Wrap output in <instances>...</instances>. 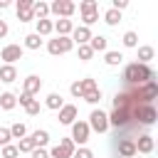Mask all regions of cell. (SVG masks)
<instances>
[{
  "label": "cell",
  "instance_id": "1",
  "mask_svg": "<svg viewBox=\"0 0 158 158\" xmlns=\"http://www.w3.org/2000/svg\"><path fill=\"white\" fill-rule=\"evenodd\" d=\"M123 81H126L128 86H141V84H146V81H153V72H151L148 64L133 62V64H128V67L123 69Z\"/></svg>",
  "mask_w": 158,
  "mask_h": 158
},
{
  "label": "cell",
  "instance_id": "2",
  "mask_svg": "<svg viewBox=\"0 0 158 158\" xmlns=\"http://www.w3.org/2000/svg\"><path fill=\"white\" fill-rule=\"evenodd\" d=\"M133 101H138V104H151L156 96H158V84L156 81H146V84H141V86H128V91H126Z\"/></svg>",
  "mask_w": 158,
  "mask_h": 158
},
{
  "label": "cell",
  "instance_id": "3",
  "mask_svg": "<svg viewBox=\"0 0 158 158\" xmlns=\"http://www.w3.org/2000/svg\"><path fill=\"white\" fill-rule=\"evenodd\" d=\"M74 10H77V5H74L72 0H54V2L49 5V12L59 15V20H69V17L74 15Z\"/></svg>",
  "mask_w": 158,
  "mask_h": 158
},
{
  "label": "cell",
  "instance_id": "4",
  "mask_svg": "<svg viewBox=\"0 0 158 158\" xmlns=\"http://www.w3.org/2000/svg\"><path fill=\"white\" fill-rule=\"evenodd\" d=\"M72 47H74V42L69 37H54V40L47 42V52L49 54H67Z\"/></svg>",
  "mask_w": 158,
  "mask_h": 158
},
{
  "label": "cell",
  "instance_id": "5",
  "mask_svg": "<svg viewBox=\"0 0 158 158\" xmlns=\"http://www.w3.org/2000/svg\"><path fill=\"white\" fill-rule=\"evenodd\" d=\"M89 128H94L96 133H104L109 128V116L101 111V109H94L91 116H89Z\"/></svg>",
  "mask_w": 158,
  "mask_h": 158
},
{
  "label": "cell",
  "instance_id": "6",
  "mask_svg": "<svg viewBox=\"0 0 158 158\" xmlns=\"http://www.w3.org/2000/svg\"><path fill=\"white\" fill-rule=\"evenodd\" d=\"M72 156H74V141L72 138H62L49 153V158H72Z\"/></svg>",
  "mask_w": 158,
  "mask_h": 158
},
{
  "label": "cell",
  "instance_id": "7",
  "mask_svg": "<svg viewBox=\"0 0 158 158\" xmlns=\"http://www.w3.org/2000/svg\"><path fill=\"white\" fill-rule=\"evenodd\" d=\"M89 123L86 121H74L72 123V141L74 143H86L89 141Z\"/></svg>",
  "mask_w": 158,
  "mask_h": 158
},
{
  "label": "cell",
  "instance_id": "8",
  "mask_svg": "<svg viewBox=\"0 0 158 158\" xmlns=\"http://www.w3.org/2000/svg\"><path fill=\"white\" fill-rule=\"evenodd\" d=\"M131 123V118H128V109H114L111 111V116H109V126H114V128H126Z\"/></svg>",
  "mask_w": 158,
  "mask_h": 158
},
{
  "label": "cell",
  "instance_id": "9",
  "mask_svg": "<svg viewBox=\"0 0 158 158\" xmlns=\"http://www.w3.org/2000/svg\"><path fill=\"white\" fill-rule=\"evenodd\" d=\"M0 59H5V64H12L17 59H22V47L20 44H5L0 52Z\"/></svg>",
  "mask_w": 158,
  "mask_h": 158
},
{
  "label": "cell",
  "instance_id": "10",
  "mask_svg": "<svg viewBox=\"0 0 158 158\" xmlns=\"http://www.w3.org/2000/svg\"><path fill=\"white\" fill-rule=\"evenodd\" d=\"M74 118H77V106H74V104H64V106L59 109V123L72 126Z\"/></svg>",
  "mask_w": 158,
  "mask_h": 158
},
{
  "label": "cell",
  "instance_id": "11",
  "mask_svg": "<svg viewBox=\"0 0 158 158\" xmlns=\"http://www.w3.org/2000/svg\"><path fill=\"white\" fill-rule=\"evenodd\" d=\"M116 148H118V156H121V158H133V156H136V143H133L131 138H121V141L116 143Z\"/></svg>",
  "mask_w": 158,
  "mask_h": 158
},
{
  "label": "cell",
  "instance_id": "12",
  "mask_svg": "<svg viewBox=\"0 0 158 158\" xmlns=\"http://www.w3.org/2000/svg\"><path fill=\"white\" fill-rule=\"evenodd\" d=\"M69 40H72V42H77V44H86V42L91 40V30H89V27H84V25H81V27H74Z\"/></svg>",
  "mask_w": 158,
  "mask_h": 158
},
{
  "label": "cell",
  "instance_id": "13",
  "mask_svg": "<svg viewBox=\"0 0 158 158\" xmlns=\"http://www.w3.org/2000/svg\"><path fill=\"white\" fill-rule=\"evenodd\" d=\"M40 89H42V79H40V77H35V74H30V77L25 79V94L35 96Z\"/></svg>",
  "mask_w": 158,
  "mask_h": 158
},
{
  "label": "cell",
  "instance_id": "14",
  "mask_svg": "<svg viewBox=\"0 0 158 158\" xmlns=\"http://www.w3.org/2000/svg\"><path fill=\"white\" fill-rule=\"evenodd\" d=\"M133 143H136V151L138 153H151L153 151V136H148V133L138 136V141H133Z\"/></svg>",
  "mask_w": 158,
  "mask_h": 158
},
{
  "label": "cell",
  "instance_id": "15",
  "mask_svg": "<svg viewBox=\"0 0 158 158\" xmlns=\"http://www.w3.org/2000/svg\"><path fill=\"white\" fill-rule=\"evenodd\" d=\"M54 30H57V37H69L72 30H74V25H72V20H57Z\"/></svg>",
  "mask_w": 158,
  "mask_h": 158
},
{
  "label": "cell",
  "instance_id": "16",
  "mask_svg": "<svg viewBox=\"0 0 158 158\" xmlns=\"http://www.w3.org/2000/svg\"><path fill=\"white\" fill-rule=\"evenodd\" d=\"M89 47H91V52H106V47H109V40L104 37V35H91V40H89Z\"/></svg>",
  "mask_w": 158,
  "mask_h": 158
},
{
  "label": "cell",
  "instance_id": "17",
  "mask_svg": "<svg viewBox=\"0 0 158 158\" xmlns=\"http://www.w3.org/2000/svg\"><path fill=\"white\" fill-rule=\"evenodd\" d=\"M15 79H17V69H15L12 64H2V67H0V81L10 84V81H15Z\"/></svg>",
  "mask_w": 158,
  "mask_h": 158
},
{
  "label": "cell",
  "instance_id": "18",
  "mask_svg": "<svg viewBox=\"0 0 158 158\" xmlns=\"http://www.w3.org/2000/svg\"><path fill=\"white\" fill-rule=\"evenodd\" d=\"M17 106V96L15 94H10V91H5V94H0V109H15Z\"/></svg>",
  "mask_w": 158,
  "mask_h": 158
},
{
  "label": "cell",
  "instance_id": "19",
  "mask_svg": "<svg viewBox=\"0 0 158 158\" xmlns=\"http://www.w3.org/2000/svg\"><path fill=\"white\" fill-rule=\"evenodd\" d=\"M32 15H35L37 20H47V15H49V5H47V2H35V5H32Z\"/></svg>",
  "mask_w": 158,
  "mask_h": 158
},
{
  "label": "cell",
  "instance_id": "20",
  "mask_svg": "<svg viewBox=\"0 0 158 158\" xmlns=\"http://www.w3.org/2000/svg\"><path fill=\"white\" fill-rule=\"evenodd\" d=\"M30 138H32L35 148H37V146L42 148V146H47V141H49V133H47V131H42V128H37V131H35V133H32Z\"/></svg>",
  "mask_w": 158,
  "mask_h": 158
},
{
  "label": "cell",
  "instance_id": "21",
  "mask_svg": "<svg viewBox=\"0 0 158 158\" xmlns=\"http://www.w3.org/2000/svg\"><path fill=\"white\" fill-rule=\"evenodd\" d=\"M52 30H54V22H52V20H37V35H40V37L49 35Z\"/></svg>",
  "mask_w": 158,
  "mask_h": 158
},
{
  "label": "cell",
  "instance_id": "22",
  "mask_svg": "<svg viewBox=\"0 0 158 158\" xmlns=\"http://www.w3.org/2000/svg\"><path fill=\"white\" fill-rule=\"evenodd\" d=\"M25 47H27V49H40V47H42V37H40L37 32L27 35V37H25Z\"/></svg>",
  "mask_w": 158,
  "mask_h": 158
},
{
  "label": "cell",
  "instance_id": "23",
  "mask_svg": "<svg viewBox=\"0 0 158 158\" xmlns=\"http://www.w3.org/2000/svg\"><path fill=\"white\" fill-rule=\"evenodd\" d=\"M128 104H131V96L126 91H121V94L114 96V109H128Z\"/></svg>",
  "mask_w": 158,
  "mask_h": 158
},
{
  "label": "cell",
  "instance_id": "24",
  "mask_svg": "<svg viewBox=\"0 0 158 158\" xmlns=\"http://www.w3.org/2000/svg\"><path fill=\"white\" fill-rule=\"evenodd\" d=\"M104 22H106V25H118V22H121V12L114 10V7L106 10V12H104Z\"/></svg>",
  "mask_w": 158,
  "mask_h": 158
},
{
  "label": "cell",
  "instance_id": "25",
  "mask_svg": "<svg viewBox=\"0 0 158 158\" xmlns=\"http://www.w3.org/2000/svg\"><path fill=\"white\" fill-rule=\"evenodd\" d=\"M62 106H64V101H62V96H59L57 91L47 96V109H54V111H57V109H62Z\"/></svg>",
  "mask_w": 158,
  "mask_h": 158
},
{
  "label": "cell",
  "instance_id": "26",
  "mask_svg": "<svg viewBox=\"0 0 158 158\" xmlns=\"http://www.w3.org/2000/svg\"><path fill=\"white\" fill-rule=\"evenodd\" d=\"M15 148H17V153H32L35 151V143H32V138H20V143Z\"/></svg>",
  "mask_w": 158,
  "mask_h": 158
},
{
  "label": "cell",
  "instance_id": "27",
  "mask_svg": "<svg viewBox=\"0 0 158 158\" xmlns=\"http://www.w3.org/2000/svg\"><path fill=\"white\" fill-rule=\"evenodd\" d=\"M96 10H99V2H96V0H84V2L79 5V12H81V15H86V12H96Z\"/></svg>",
  "mask_w": 158,
  "mask_h": 158
},
{
  "label": "cell",
  "instance_id": "28",
  "mask_svg": "<svg viewBox=\"0 0 158 158\" xmlns=\"http://www.w3.org/2000/svg\"><path fill=\"white\" fill-rule=\"evenodd\" d=\"M148 59H153V47H148V44H146V47H141V49H138V64H146Z\"/></svg>",
  "mask_w": 158,
  "mask_h": 158
},
{
  "label": "cell",
  "instance_id": "29",
  "mask_svg": "<svg viewBox=\"0 0 158 158\" xmlns=\"http://www.w3.org/2000/svg\"><path fill=\"white\" fill-rule=\"evenodd\" d=\"M25 133H27L25 123H20V121H17V123H12V126H10V136H12V138H25Z\"/></svg>",
  "mask_w": 158,
  "mask_h": 158
},
{
  "label": "cell",
  "instance_id": "30",
  "mask_svg": "<svg viewBox=\"0 0 158 158\" xmlns=\"http://www.w3.org/2000/svg\"><path fill=\"white\" fill-rule=\"evenodd\" d=\"M81 99L89 101V104H99V101H101V91H99V89H91V91H86Z\"/></svg>",
  "mask_w": 158,
  "mask_h": 158
},
{
  "label": "cell",
  "instance_id": "31",
  "mask_svg": "<svg viewBox=\"0 0 158 158\" xmlns=\"http://www.w3.org/2000/svg\"><path fill=\"white\" fill-rule=\"evenodd\" d=\"M91 57H94L91 47H89V44H79V59H81V62H89Z\"/></svg>",
  "mask_w": 158,
  "mask_h": 158
},
{
  "label": "cell",
  "instance_id": "32",
  "mask_svg": "<svg viewBox=\"0 0 158 158\" xmlns=\"http://www.w3.org/2000/svg\"><path fill=\"white\" fill-rule=\"evenodd\" d=\"M121 52H106V64L109 67H116V64H121Z\"/></svg>",
  "mask_w": 158,
  "mask_h": 158
},
{
  "label": "cell",
  "instance_id": "33",
  "mask_svg": "<svg viewBox=\"0 0 158 158\" xmlns=\"http://www.w3.org/2000/svg\"><path fill=\"white\" fill-rule=\"evenodd\" d=\"M123 44H126V47H136V44H138V35H136V32H126V35H123Z\"/></svg>",
  "mask_w": 158,
  "mask_h": 158
},
{
  "label": "cell",
  "instance_id": "34",
  "mask_svg": "<svg viewBox=\"0 0 158 158\" xmlns=\"http://www.w3.org/2000/svg\"><path fill=\"white\" fill-rule=\"evenodd\" d=\"M91 89H96V81L91 79V77H86V79H81V91L86 94V91H91ZM81 94V96H84Z\"/></svg>",
  "mask_w": 158,
  "mask_h": 158
},
{
  "label": "cell",
  "instance_id": "35",
  "mask_svg": "<svg viewBox=\"0 0 158 158\" xmlns=\"http://www.w3.org/2000/svg\"><path fill=\"white\" fill-rule=\"evenodd\" d=\"M17 156H20V153H17V148H15V146H10V143H7V146H2V158H17Z\"/></svg>",
  "mask_w": 158,
  "mask_h": 158
},
{
  "label": "cell",
  "instance_id": "36",
  "mask_svg": "<svg viewBox=\"0 0 158 158\" xmlns=\"http://www.w3.org/2000/svg\"><path fill=\"white\" fill-rule=\"evenodd\" d=\"M32 5H35V0H20V2H17V12H25V10H32Z\"/></svg>",
  "mask_w": 158,
  "mask_h": 158
},
{
  "label": "cell",
  "instance_id": "37",
  "mask_svg": "<svg viewBox=\"0 0 158 158\" xmlns=\"http://www.w3.org/2000/svg\"><path fill=\"white\" fill-rule=\"evenodd\" d=\"M69 91H72V96H77V99H81V94H84V91H81V81H74V84L69 86Z\"/></svg>",
  "mask_w": 158,
  "mask_h": 158
},
{
  "label": "cell",
  "instance_id": "38",
  "mask_svg": "<svg viewBox=\"0 0 158 158\" xmlns=\"http://www.w3.org/2000/svg\"><path fill=\"white\" fill-rule=\"evenodd\" d=\"M10 138H12L10 136V128H0V146H7Z\"/></svg>",
  "mask_w": 158,
  "mask_h": 158
},
{
  "label": "cell",
  "instance_id": "39",
  "mask_svg": "<svg viewBox=\"0 0 158 158\" xmlns=\"http://www.w3.org/2000/svg\"><path fill=\"white\" fill-rule=\"evenodd\" d=\"M72 158H94V153H91L89 148H79V151H74Z\"/></svg>",
  "mask_w": 158,
  "mask_h": 158
},
{
  "label": "cell",
  "instance_id": "40",
  "mask_svg": "<svg viewBox=\"0 0 158 158\" xmlns=\"http://www.w3.org/2000/svg\"><path fill=\"white\" fill-rule=\"evenodd\" d=\"M25 111H27L30 116H37V114H40V101H32V104H30Z\"/></svg>",
  "mask_w": 158,
  "mask_h": 158
},
{
  "label": "cell",
  "instance_id": "41",
  "mask_svg": "<svg viewBox=\"0 0 158 158\" xmlns=\"http://www.w3.org/2000/svg\"><path fill=\"white\" fill-rule=\"evenodd\" d=\"M30 156H32V158H49V153H47L44 148H35V151H32Z\"/></svg>",
  "mask_w": 158,
  "mask_h": 158
},
{
  "label": "cell",
  "instance_id": "42",
  "mask_svg": "<svg viewBox=\"0 0 158 158\" xmlns=\"http://www.w3.org/2000/svg\"><path fill=\"white\" fill-rule=\"evenodd\" d=\"M32 101H35V99H32V96H30V94H25V91H22V96H20V104H22V106H25V109H27V106H30V104H32Z\"/></svg>",
  "mask_w": 158,
  "mask_h": 158
},
{
  "label": "cell",
  "instance_id": "43",
  "mask_svg": "<svg viewBox=\"0 0 158 158\" xmlns=\"http://www.w3.org/2000/svg\"><path fill=\"white\" fill-rule=\"evenodd\" d=\"M126 5H128V2H126V0H114V5H111V7H114V10H118V12H121V10H123V7H126Z\"/></svg>",
  "mask_w": 158,
  "mask_h": 158
},
{
  "label": "cell",
  "instance_id": "44",
  "mask_svg": "<svg viewBox=\"0 0 158 158\" xmlns=\"http://www.w3.org/2000/svg\"><path fill=\"white\" fill-rule=\"evenodd\" d=\"M5 35H7V22H5V20H0V40H2Z\"/></svg>",
  "mask_w": 158,
  "mask_h": 158
},
{
  "label": "cell",
  "instance_id": "45",
  "mask_svg": "<svg viewBox=\"0 0 158 158\" xmlns=\"http://www.w3.org/2000/svg\"><path fill=\"white\" fill-rule=\"evenodd\" d=\"M7 5H10V0H0V10H5Z\"/></svg>",
  "mask_w": 158,
  "mask_h": 158
}]
</instances>
